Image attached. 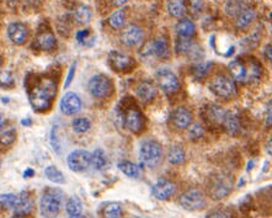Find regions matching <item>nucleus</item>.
<instances>
[{
    "label": "nucleus",
    "mask_w": 272,
    "mask_h": 218,
    "mask_svg": "<svg viewBox=\"0 0 272 218\" xmlns=\"http://www.w3.org/2000/svg\"><path fill=\"white\" fill-rule=\"evenodd\" d=\"M34 175H35V172H34V169H31V168L26 169V170H25V173H23V178H25V179L34 177Z\"/></svg>",
    "instance_id": "obj_49"
},
{
    "label": "nucleus",
    "mask_w": 272,
    "mask_h": 218,
    "mask_svg": "<svg viewBox=\"0 0 272 218\" xmlns=\"http://www.w3.org/2000/svg\"><path fill=\"white\" fill-rule=\"evenodd\" d=\"M203 135H205V130L200 123H194L189 131V136L192 140H198L201 137H203Z\"/></svg>",
    "instance_id": "obj_42"
},
{
    "label": "nucleus",
    "mask_w": 272,
    "mask_h": 218,
    "mask_svg": "<svg viewBox=\"0 0 272 218\" xmlns=\"http://www.w3.org/2000/svg\"><path fill=\"white\" fill-rule=\"evenodd\" d=\"M65 210H67V213L70 217H78V216L81 215V211H83V203H81V201L78 198L72 196L67 201Z\"/></svg>",
    "instance_id": "obj_29"
},
{
    "label": "nucleus",
    "mask_w": 272,
    "mask_h": 218,
    "mask_svg": "<svg viewBox=\"0 0 272 218\" xmlns=\"http://www.w3.org/2000/svg\"><path fill=\"white\" fill-rule=\"evenodd\" d=\"M14 218H26V217H25V216H22V215H16Z\"/></svg>",
    "instance_id": "obj_52"
},
{
    "label": "nucleus",
    "mask_w": 272,
    "mask_h": 218,
    "mask_svg": "<svg viewBox=\"0 0 272 218\" xmlns=\"http://www.w3.org/2000/svg\"><path fill=\"white\" fill-rule=\"evenodd\" d=\"M89 35H90V30L89 29L80 30V31H78V34H77V40H78L80 43H83V42H85V40L88 39Z\"/></svg>",
    "instance_id": "obj_47"
},
{
    "label": "nucleus",
    "mask_w": 272,
    "mask_h": 218,
    "mask_svg": "<svg viewBox=\"0 0 272 218\" xmlns=\"http://www.w3.org/2000/svg\"><path fill=\"white\" fill-rule=\"evenodd\" d=\"M233 189L232 177L227 174H215L208 180V194L213 200H222L231 194Z\"/></svg>",
    "instance_id": "obj_5"
},
{
    "label": "nucleus",
    "mask_w": 272,
    "mask_h": 218,
    "mask_svg": "<svg viewBox=\"0 0 272 218\" xmlns=\"http://www.w3.org/2000/svg\"><path fill=\"white\" fill-rule=\"evenodd\" d=\"M148 53L149 56H156V57L161 58V59H165L169 58L170 56V48H169V43L165 39H156L153 42H151L149 44H147Z\"/></svg>",
    "instance_id": "obj_20"
},
{
    "label": "nucleus",
    "mask_w": 272,
    "mask_h": 218,
    "mask_svg": "<svg viewBox=\"0 0 272 218\" xmlns=\"http://www.w3.org/2000/svg\"><path fill=\"white\" fill-rule=\"evenodd\" d=\"M139 158L145 166L154 168L160 163L163 158V147L158 140H144L139 148Z\"/></svg>",
    "instance_id": "obj_4"
},
{
    "label": "nucleus",
    "mask_w": 272,
    "mask_h": 218,
    "mask_svg": "<svg viewBox=\"0 0 272 218\" xmlns=\"http://www.w3.org/2000/svg\"><path fill=\"white\" fill-rule=\"evenodd\" d=\"M260 41V34L257 31H254L253 34H250L249 36H246L245 39H243L240 41V46L243 47L245 51H249L255 48L257 46Z\"/></svg>",
    "instance_id": "obj_35"
},
{
    "label": "nucleus",
    "mask_w": 272,
    "mask_h": 218,
    "mask_svg": "<svg viewBox=\"0 0 272 218\" xmlns=\"http://www.w3.org/2000/svg\"><path fill=\"white\" fill-rule=\"evenodd\" d=\"M0 85L4 88H11L14 85V78L10 72H0Z\"/></svg>",
    "instance_id": "obj_43"
},
{
    "label": "nucleus",
    "mask_w": 272,
    "mask_h": 218,
    "mask_svg": "<svg viewBox=\"0 0 272 218\" xmlns=\"http://www.w3.org/2000/svg\"><path fill=\"white\" fill-rule=\"evenodd\" d=\"M90 126H91V122L88 117H78V119H74L72 123L73 130L76 131L77 133L86 132V131H89Z\"/></svg>",
    "instance_id": "obj_37"
},
{
    "label": "nucleus",
    "mask_w": 272,
    "mask_h": 218,
    "mask_svg": "<svg viewBox=\"0 0 272 218\" xmlns=\"http://www.w3.org/2000/svg\"><path fill=\"white\" fill-rule=\"evenodd\" d=\"M224 115H226V111L218 105H208L203 110V119L211 127L223 126Z\"/></svg>",
    "instance_id": "obj_15"
},
{
    "label": "nucleus",
    "mask_w": 272,
    "mask_h": 218,
    "mask_svg": "<svg viewBox=\"0 0 272 218\" xmlns=\"http://www.w3.org/2000/svg\"><path fill=\"white\" fill-rule=\"evenodd\" d=\"M74 19L78 23H88L91 19V10L86 5H79L74 10Z\"/></svg>",
    "instance_id": "obj_34"
},
{
    "label": "nucleus",
    "mask_w": 272,
    "mask_h": 218,
    "mask_svg": "<svg viewBox=\"0 0 272 218\" xmlns=\"http://www.w3.org/2000/svg\"><path fill=\"white\" fill-rule=\"evenodd\" d=\"M89 93L96 98V99H102L106 98L111 94L112 91V81L109 77L104 76V74H97L94 76L93 78L89 80L88 84Z\"/></svg>",
    "instance_id": "obj_8"
},
{
    "label": "nucleus",
    "mask_w": 272,
    "mask_h": 218,
    "mask_svg": "<svg viewBox=\"0 0 272 218\" xmlns=\"http://www.w3.org/2000/svg\"><path fill=\"white\" fill-rule=\"evenodd\" d=\"M0 67H1V63H0Z\"/></svg>",
    "instance_id": "obj_54"
},
{
    "label": "nucleus",
    "mask_w": 272,
    "mask_h": 218,
    "mask_svg": "<svg viewBox=\"0 0 272 218\" xmlns=\"http://www.w3.org/2000/svg\"><path fill=\"white\" fill-rule=\"evenodd\" d=\"M107 60H109L111 69H114L117 73L130 72L135 65V59L131 56L119 52V51H111Z\"/></svg>",
    "instance_id": "obj_12"
},
{
    "label": "nucleus",
    "mask_w": 272,
    "mask_h": 218,
    "mask_svg": "<svg viewBox=\"0 0 272 218\" xmlns=\"http://www.w3.org/2000/svg\"><path fill=\"white\" fill-rule=\"evenodd\" d=\"M70 218H85V217H81V216H78V217H70Z\"/></svg>",
    "instance_id": "obj_53"
},
{
    "label": "nucleus",
    "mask_w": 272,
    "mask_h": 218,
    "mask_svg": "<svg viewBox=\"0 0 272 218\" xmlns=\"http://www.w3.org/2000/svg\"><path fill=\"white\" fill-rule=\"evenodd\" d=\"M171 121L174 126L179 130H185L189 127L192 122V114L186 107H177L173 115H171Z\"/></svg>",
    "instance_id": "obj_19"
},
{
    "label": "nucleus",
    "mask_w": 272,
    "mask_h": 218,
    "mask_svg": "<svg viewBox=\"0 0 272 218\" xmlns=\"http://www.w3.org/2000/svg\"><path fill=\"white\" fill-rule=\"evenodd\" d=\"M125 21H126V13L123 10L115 11L109 19L110 26L114 27V29H121V27L125 25Z\"/></svg>",
    "instance_id": "obj_36"
},
{
    "label": "nucleus",
    "mask_w": 272,
    "mask_h": 218,
    "mask_svg": "<svg viewBox=\"0 0 272 218\" xmlns=\"http://www.w3.org/2000/svg\"><path fill=\"white\" fill-rule=\"evenodd\" d=\"M67 164L70 170L76 173H81L88 170L91 165V154L85 149H77L68 156Z\"/></svg>",
    "instance_id": "obj_10"
},
{
    "label": "nucleus",
    "mask_w": 272,
    "mask_h": 218,
    "mask_svg": "<svg viewBox=\"0 0 272 218\" xmlns=\"http://www.w3.org/2000/svg\"><path fill=\"white\" fill-rule=\"evenodd\" d=\"M212 68V62H200L194 67V76L196 79L205 78Z\"/></svg>",
    "instance_id": "obj_39"
},
{
    "label": "nucleus",
    "mask_w": 272,
    "mask_h": 218,
    "mask_svg": "<svg viewBox=\"0 0 272 218\" xmlns=\"http://www.w3.org/2000/svg\"><path fill=\"white\" fill-rule=\"evenodd\" d=\"M56 46H57V40L49 30L39 32L35 39L34 44H32V47L36 48L37 51H46V52L55 50Z\"/></svg>",
    "instance_id": "obj_17"
},
{
    "label": "nucleus",
    "mask_w": 272,
    "mask_h": 218,
    "mask_svg": "<svg viewBox=\"0 0 272 218\" xmlns=\"http://www.w3.org/2000/svg\"><path fill=\"white\" fill-rule=\"evenodd\" d=\"M16 198H18V195L4 194V195L0 196V205L5 210H14L16 205Z\"/></svg>",
    "instance_id": "obj_40"
},
{
    "label": "nucleus",
    "mask_w": 272,
    "mask_h": 218,
    "mask_svg": "<svg viewBox=\"0 0 272 218\" xmlns=\"http://www.w3.org/2000/svg\"><path fill=\"white\" fill-rule=\"evenodd\" d=\"M265 57L269 62H271L272 57H271V44H267L266 48H265Z\"/></svg>",
    "instance_id": "obj_48"
},
{
    "label": "nucleus",
    "mask_w": 272,
    "mask_h": 218,
    "mask_svg": "<svg viewBox=\"0 0 272 218\" xmlns=\"http://www.w3.org/2000/svg\"><path fill=\"white\" fill-rule=\"evenodd\" d=\"M249 8L248 4H245V1H228L226 4V11L228 15H239L244 9Z\"/></svg>",
    "instance_id": "obj_38"
},
{
    "label": "nucleus",
    "mask_w": 272,
    "mask_h": 218,
    "mask_svg": "<svg viewBox=\"0 0 272 218\" xmlns=\"http://www.w3.org/2000/svg\"><path fill=\"white\" fill-rule=\"evenodd\" d=\"M191 48H192V42L190 41V39H181V37L177 39L176 44H175V50H176V52L186 53L189 52Z\"/></svg>",
    "instance_id": "obj_41"
},
{
    "label": "nucleus",
    "mask_w": 272,
    "mask_h": 218,
    "mask_svg": "<svg viewBox=\"0 0 272 218\" xmlns=\"http://www.w3.org/2000/svg\"><path fill=\"white\" fill-rule=\"evenodd\" d=\"M210 89L215 96H218L220 99H232L238 93V89H236L233 79L226 76H218L213 78L210 83Z\"/></svg>",
    "instance_id": "obj_6"
},
{
    "label": "nucleus",
    "mask_w": 272,
    "mask_h": 218,
    "mask_svg": "<svg viewBox=\"0 0 272 218\" xmlns=\"http://www.w3.org/2000/svg\"><path fill=\"white\" fill-rule=\"evenodd\" d=\"M122 126L128 130L130 132L138 133L142 131L143 125H144V119L142 114L139 112L138 107L136 106H127L122 110L121 114Z\"/></svg>",
    "instance_id": "obj_7"
},
{
    "label": "nucleus",
    "mask_w": 272,
    "mask_h": 218,
    "mask_svg": "<svg viewBox=\"0 0 272 218\" xmlns=\"http://www.w3.org/2000/svg\"><path fill=\"white\" fill-rule=\"evenodd\" d=\"M194 31H196V26L190 19H181L176 23V32L181 39H190L194 36Z\"/></svg>",
    "instance_id": "obj_25"
},
{
    "label": "nucleus",
    "mask_w": 272,
    "mask_h": 218,
    "mask_svg": "<svg viewBox=\"0 0 272 218\" xmlns=\"http://www.w3.org/2000/svg\"><path fill=\"white\" fill-rule=\"evenodd\" d=\"M30 119H22V125H30Z\"/></svg>",
    "instance_id": "obj_50"
},
{
    "label": "nucleus",
    "mask_w": 272,
    "mask_h": 218,
    "mask_svg": "<svg viewBox=\"0 0 272 218\" xmlns=\"http://www.w3.org/2000/svg\"><path fill=\"white\" fill-rule=\"evenodd\" d=\"M16 139V130L13 125L4 123L0 127V145L3 147H9L13 144Z\"/></svg>",
    "instance_id": "obj_24"
},
{
    "label": "nucleus",
    "mask_w": 272,
    "mask_h": 218,
    "mask_svg": "<svg viewBox=\"0 0 272 218\" xmlns=\"http://www.w3.org/2000/svg\"><path fill=\"white\" fill-rule=\"evenodd\" d=\"M175 184L168 179H159L153 186L152 191H153L154 198L158 200L166 201L175 194Z\"/></svg>",
    "instance_id": "obj_16"
},
{
    "label": "nucleus",
    "mask_w": 272,
    "mask_h": 218,
    "mask_svg": "<svg viewBox=\"0 0 272 218\" xmlns=\"http://www.w3.org/2000/svg\"><path fill=\"white\" fill-rule=\"evenodd\" d=\"M255 19V11L250 8H246L241 11L240 14L238 15V19H236V26L238 29L245 30L246 27L249 26L250 23L253 22V20Z\"/></svg>",
    "instance_id": "obj_28"
},
{
    "label": "nucleus",
    "mask_w": 272,
    "mask_h": 218,
    "mask_svg": "<svg viewBox=\"0 0 272 218\" xmlns=\"http://www.w3.org/2000/svg\"><path fill=\"white\" fill-rule=\"evenodd\" d=\"M168 11L173 18H182L187 13V8L185 1H169L168 3Z\"/></svg>",
    "instance_id": "obj_30"
},
{
    "label": "nucleus",
    "mask_w": 272,
    "mask_h": 218,
    "mask_svg": "<svg viewBox=\"0 0 272 218\" xmlns=\"http://www.w3.org/2000/svg\"><path fill=\"white\" fill-rule=\"evenodd\" d=\"M3 125H4V119H3V116L0 115V127H1Z\"/></svg>",
    "instance_id": "obj_51"
},
{
    "label": "nucleus",
    "mask_w": 272,
    "mask_h": 218,
    "mask_svg": "<svg viewBox=\"0 0 272 218\" xmlns=\"http://www.w3.org/2000/svg\"><path fill=\"white\" fill-rule=\"evenodd\" d=\"M122 206L118 202H110L102 210L104 218H121Z\"/></svg>",
    "instance_id": "obj_31"
},
{
    "label": "nucleus",
    "mask_w": 272,
    "mask_h": 218,
    "mask_svg": "<svg viewBox=\"0 0 272 218\" xmlns=\"http://www.w3.org/2000/svg\"><path fill=\"white\" fill-rule=\"evenodd\" d=\"M59 106L60 111L63 114L72 116V115L78 114L81 110V99L79 98L78 94L73 93V91H68V93L63 95Z\"/></svg>",
    "instance_id": "obj_13"
},
{
    "label": "nucleus",
    "mask_w": 272,
    "mask_h": 218,
    "mask_svg": "<svg viewBox=\"0 0 272 218\" xmlns=\"http://www.w3.org/2000/svg\"><path fill=\"white\" fill-rule=\"evenodd\" d=\"M180 205L186 211H198L206 207V196L201 190H189L180 198Z\"/></svg>",
    "instance_id": "obj_9"
},
{
    "label": "nucleus",
    "mask_w": 272,
    "mask_h": 218,
    "mask_svg": "<svg viewBox=\"0 0 272 218\" xmlns=\"http://www.w3.org/2000/svg\"><path fill=\"white\" fill-rule=\"evenodd\" d=\"M76 67H77V63L76 62H74L72 65H70L69 73H68V77H67V79H65L64 88H68V86L70 85V83H72L73 78H74V74H76Z\"/></svg>",
    "instance_id": "obj_45"
},
{
    "label": "nucleus",
    "mask_w": 272,
    "mask_h": 218,
    "mask_svg": "<svg viewBox=\"0 0 272 218\" xmlns=\"http://www.w3.org/2000/svg\"><path fill=\"white\" fill-rule=\"evenodd\" d=\"M117 168L121 170L126 177L132 178V179H138L140 177V168L136 165L135 163H131L128 160H122L117 164Z\"/></svg>",
    "instance_id": "obj_26"
},
{
    "label": "nucleus",
    "mask_w": 272,
    "mask_h": 218,
    "mask_svg": "<svg viewBox=\"0 0 272 218\" xmlns=\"http://www.w3.org/2000/svg\"><path fill=\"white\" fill-rule=\"evenodd\" d=\"M44 174L48 178V180H51L52 182L56 184H63L64 182V175L60 172L59 169L55 165H49L44 169Z\"/></svg>",
    "instance_id": "obj_33"
},
{
    "label": "nucleus",
    "mask_w": 272,
    "mask_h": 218,
    "mask_svg": "<svg viewBox=\"0 0 272 218\" xmlns=\"http://www.w3.org/2000/svg\"><path fill=\"white\" fill-rule=\"evenodd\" d=\"M207 218H229V217H228V215L224 212V211L214 210V211H212V212L208 213Z\"/></svg>",
    "instance_id": "obj_46"
},
{
    "label": "nucleus",
    "mask_w": 272,
    "mask_h": 218,
    "mask_svg": "<svg viewBox=\"0 0 272 218\" xmlns=\"http://www.w3.org/2000/svg\"><path fill=\"white\" fill-rule=\"evenodd\" d=\"M229 70L236 81L240 83H253L259 80L261 77L262 68L254 58H239L229 64Z\"/></svg>",
    "instance_id": "obj_2"
},
{
    "label": "nucleus",
    "mask_w": 272,
    "mask_h": 218,
    "mask_svg": "<svg viewBox=\"0 0 272 218\" xmlns=\"http://www.w3.org/2000/svg\"><path fill=\"white\" fill-rule=\"evenodd\" d=\"M186 154L181 145H171L168 151V160L171 164H181L184 163Z\"/></svg>",
    "instance_id": "obj_27"
},
{
    "label": "nucleus",
    "mask_w": 272,
    "mask_h": 218,
    "mask_svg": "<svg viewBox=\"0 0 272 218\" xmlns=\"http://www.w3.org/2000/svg\"><path fill=\"white\" fill-rule=\"evenodd\" d=\"M119 39H121L122 44H125L127 47H133L142 42L143 30L138 27L137 25L131 23V25H128V26H126L125 29L122 30Z\"/></svg>",
    "instance_id": "obj_14"
},
{
    "label": "nucleus",
    "mask_w": 272,
    "mask_h": 218,
    "mask_svg": "<svg viewBox=\"0 0 272 218\" xmlns=\"http://www.w3.org/2000/svg\"><path fill=\"white\" fill-rule=\"evenodd\" d=\"M64 194L59 189H52L48 187L42 194L41 201H39V210L42 216L46 218H55L58 216L62 208Z\"/></svg>",
    "instance_id": "obj_3"
},
{
    "label": "nucleus",
    "mask_w": 272,
    "mask_h": 218,
    "mask_svg": "<svg viewBox=\"0 0 272 218\" xmlns=\"http://www.w3.org/2000/svg\"><path fill=\"white\" fill-rule=\"evenodd\" d=\"M30 104L36 112H46L51 109L57 95V81L48 74L34 76L27 85Z\"/></svg>",
    "instance_id": "obj_1"
},
{
    "label": "nucleus",
    "mask_w": 272,
    "mask_h": 218,
    "mask_svg": "<svg viewBox=\"0 0 272 218\" xmlns=\"http://www.w3.org/2000/svg\"><path fill=\"white\" fill-rule=\"evenodd\" d=\"M136 94H137L140 101L151 102L156 95V88L151 81H140V83L136 86Z\"/></svg>",
    "instance_id": "obj_21"
},
{
    "label": "nucleus",
    "mask_w": 272,
    "mask_h": 218,
    "mask_svg": "<svg viewBox=\"0 0 272 218\" xmlns=\"http://www.w3.org/2000/svg\"><path fill=\"white\" fill-rule=\"evenodd\" d=\"M223 127L229 135L235 136L240 132V119H239V116L235 114V112L228 111L226 112L224 115V121H223Z\"/></svg>",
    "instance_id": "obj_22"
},
{
    "label": "nucleus",
    "mask_w": 272,
    "mask_h": 218,
    "mask_svg": "<svg viewBox=\"0 0 272 218\" xmlns=\"http://www.w3.org/2000/svg\"><path fill=\"white\" fill-rule=\"evenodd\" d=\"M32 207H34V202H32V198L29 192L22 191L20 195H18L14 211H16L19 215H22V213L30 212L32 210Z\"/></svg>",
    "instance_id": "obj_23"
},
{
    "label": "nucleus",
    "mask_w": 272,
    "mask_h": 218,
    "mask_svg": "<svg viewBox=\"0 0 272 218\" xmlns=\"http://www.w3.org/2000/svg\"><path fill=\"white\" fill-rule=\"evenodd\" d=\"M107 163L106 154L102 149H96L93 154H91V165L94 166V169L96 170H101L102 168H105Z\"/></svg>",
    "instance_id": "obj_32"
},
{
    "label": "nucleus",
    "mask_w": 272,
    "mask_h": 218,
    "mask_svg": "<svg viewBox=\"0 0 272 218\" xmlns=\"http://www.w3.org/2000/svg\"><path fill=\"white\" fill-rule=\"evenodd\" d=\"M56 131H57V128L53 127L52 128V133H51V144H52L53 148L56 149V152H57V153H59V152H60V144H59V140H58L57 137H56Z\"/></svg>",
    "instance_id": "obj_44"
},
{
    "label": "nucleus",
    "mask_w": 272,
    "mask_h": 218,
    "mask_svg": "<svg viewBox=\"0 0 272 218\" xmlns=\"http://www.w3.org/2000/svg\"><path fill=\"white\" fill-rule=\"evenodd\" d=\"M156 80L161 90L166 94H174L180 89L179 78L168 68H163L156 72Z\"/></svg>",
    "instance_id": "obj_11"
},
{
    "label": "nucleus",
    "mask_w": 272,
    "mask_h": 218,
    "mask_svg": "<svg viewBox=\"0 0 272 218\" xmlns=\"http://www.w3.org/2000/svg\"><path fill=\"white\" fill-rule=\"evenodd\" d=\"M8 36L13 43L22 44L29 36V29L22 22H11L8 26Z\"/></svg>",
    "instance_id": "obj_18"
}]
</instances>
